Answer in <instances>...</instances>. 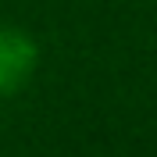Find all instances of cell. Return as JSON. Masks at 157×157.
<instances>
[{"instance_id": "1", "label": "cell", "mask_w": 157, "mask_h": 157, "mask_svg": "<svg viewBox=\"0 0 157 157\" xmlns=\"http://www.w3.org/2000/svg\"><path fill=\"white\" fill-rule=\"evenodd\" d=\"M29 68V47L18 36H0V89H7Z\"/></svg>"}]
</instances>
